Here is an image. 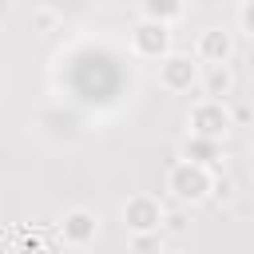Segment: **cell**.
Segmentation results:
<instances>
[{
    "instance_id": "cell-2",
    "label": "cell",
    "mask_w": 254,
    "mask_h": 254,
    "mask_svg": "<svg viewBox=\"0 0 254 254\" xmlns=\"http://www.w3.org/2000/svg\"><path fill=\"white\" fill-rule=\"evenodd\" d=\"M190 123H194L198 135H222L226 131V111H222L218 99H210V103H198L190 111Z\"/></svg>"
},
{
    "instance_id": "cell-7",
    "label": "cell",
    "mask_w": 254,
    "mask_h": 254,
    "mask_svg": "<svg viewBox=\"0 0 254 254\" xmlns=\"http://www.w3.org/2000/svg\"><path fill=\"white\" fill-rule=\"evenodd\" d=\"M64 230H67V238H71V242H83V238H91V234H95V218H91L87 210H75V214H67Z\"/></svg>"
},
{
    "instance_id": "cell-6",
    "label": "cell",
    "mask_w": 254,
    "mask_h": 254,
    "mask_svg": "<svg viewBox=\"0 0 254 254\" xmlns=\"http://www.w3.org/2000/svg\"><path fill=\"white\" fill-rule=\"evenodd\" d=\"M127 222H131L135 230L159 226V206H155V202H147V198H135V202L127 206Z\"/></svg>"
},
{
    "instance_id": "cell-4",
    "label": "cell",
    "mask_w": 254,
    "mask_h": 254,
    "mask_svg": "<svg viewBox=\"0 0 254 254\" xmlns=\"http://www.w3.org/2000/svg\"><path fill=\"white\" fill-rule=\"evenodd\" d=\"M159 79H163V87L183 91V87H190V83H194V64H190V60H183V56H171V60L159 67Z\"/></svg>"
},
{
    "instance_id": "cell-10",
    "label": "cell",
    "mask_w": 254,
    "mask_h": 254,
    "mask_svg": "<svg viewBox=\"0 0 254 254\" xmlns=\"http://www.w3.org/2000/svg\"><path fill=\"white\" fill-rule=\"evenodd\" d=\"M242 24H246V28H250V32H254V0H250V4H246V8H242Z\"/></svg>"
},
{
    "instance_id": "cell-3",
    "label": "cell",
    "mask_w": 254,
    "mask_h": 254,
    "mask_svg": "<svg viewBox=\"0 0 254 254\" xmlns=\"http://www.w3.org/2000/svg\"><path fill=\"white\" fill-rule=\"evenodd\" d=\"M167 40H171V32H167L163 20H151V24H139V28H135V48H139L143 56H159V52L167 48Z\"/></svg>"
},
{
    "instance_id": "cell-1",
    "label": "cell",
    "mask_w": 254,
    "mask_h": 254,
    "mask_svg": "<svg viewBox=\"0 0 254 254\" xmlns=\"http://www.w3.org/2000/svg\"><path fill=\"white\" fill-rule=\"evenodd\" d=\"M167 183H171L175 198H183V202H187V198L194 202V198H202V194L210 190L206 171H202V167H190V163H179V167L171 171V179H167Z\"/></svg>"
},
{
    "instance_id": "cell-9",
    "label": "cell",
    "mask_w": 254,
    "mask_h": 254,
    "mask_svg": "<svg viewBox=\"0 0 254 254\" xmlns=\"http://www.w3.org/2000/svg\"><path fill=\"white\" fill-rule=\"evenodd\" d=\"M143 8H147V16H151V20H163V24H167L171 16H179V12H183V4H179V0H143Z\"/></svg>"
},
{
    "instance_id": "cell-8",
    "label": "cell",
    "mask_w": 254,
    "mask_h": 254,
    "mask_svg": "<svg viewBox=\"0 0 254 254\" xmlns=\"http://www.w3.org/2000/svg\"><path fill=\"white\" fill-rule=\"evenodd\" d=\"M230 83H234V79H230V71H226L222 64H210V71H206V91H210V95H226V91H230Z\"/></svg>"
},
{
    "instance_id": "cell-5",
    "label": "cell",
    "mask_w": 254,
    "mask_h": 254,
    "mask_svg": "<svg viewBox=\"0 0 254 254\" xmlns=\"http://www.w3.org/2000/svg\"><path fill=\"white\" fill-rule=\"evenodd\" d=\"M198 56L202 60H210V64H222L226 56H230V36L226 32H202V40H198Z\"/></svg>"
}]
</instances>
